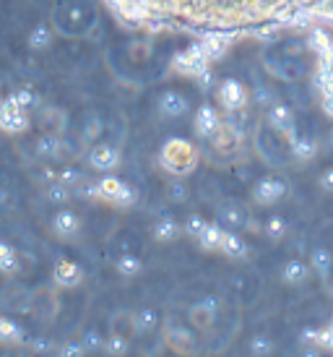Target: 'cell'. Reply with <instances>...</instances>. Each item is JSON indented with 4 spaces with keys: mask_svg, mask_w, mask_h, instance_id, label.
<instances>
[{
    "mask_svg": "<svg viewBox=\"0 0 333 357\" xmlns=\"http://www.w3.org/2000/svg\"><path fill=\"white\" fill-rule=\"evenodd\" d=\"M286 190H289V185H286L281 178H276V175H263V178L255 180L253 201L258 204V206H274V204H279V201L284 199Z\"/></svg>",
    "mask_w": 333,
    "mask_h": 357,
    "instance_id": "10",
    "label": "cell"
},
{
    "mask_svg": "<svg viewBox=\"0 0 333 357\" xmlns=\"http://www.w3.org/2000/svg\"><path fill=\"white\" fill-rule=\"evenodd\" d=\"M58 178H60V183H65V185L73 188L76 183H81V172H76V169H63Z\"/></svg>",
    "mask_w": 333,
    "mask_h": 357,
    "instance_id": "46",
    "label": "cell"
},
{
    "mask_svg": "<svg viewBox=\"0 0 333 357\" xmlns=\"http://www.w3.org/2000/svg\"><path fill=\"white\" fill-rule=\"evenodd\" d=\"M112 331H118V334H136V313L133 310H118L115 316H112Z\"/></svg>",
    "mask_w": 333,
    "mask_h": 357,
    "instance_id": "35",
    "label": "cell"
},
{
    "mask_svg": "<svg viewBox=\"0 0 333 357\" xmlns=\"http://www.w3.org/2000/svg\"><path fill=\"white\" fill-rule=\"evenodd\" d=\"M310 268H313L315 274L320 279H331L333 274V250L328 248H315L313 256H310Z\"/></svg>",
    "mask_w": 333,
    "mask_h": 357,
    "instance_id": "29",
    "label": "cell"
},
{
    "mask_svg": "<svg viewBox=\"0 0 333 357\" xmlns=\"http://www.w3.org/2000/svg\"><path fill=\"white\" fill-rule=\"evenodd\" d=\"M318 183H320V188L325 193H333V167H325L320 175H318Z\"/></svg>",
    "mask_w": 333,
    "mask_h": 357,
    "instance_id": "45",
    "label": "cell"
},
{
    "mask_svg": "<svg viewBox=\"0 0 333 357\" xmlns=\"http://www.w3.org/2000/svg\"><path fill=\"white\" fill-rule=\"evenodd\" d=\"M222 253L226 258H232V261H242L247 258L250 248H247V243L242 235H237L235 229H224V240H222Z\"/></svg>",
    "mask_w": 333,
    "mask_h": 357,
    "instance_id": "22",
    "label": "cell"
},
{
    "mask_svg": "<svg viewBox=\"0 0 333 357\" xmlns=\"http://www.w3.org/2000/svg\"><path fill=\"white\" fill-rule=\"evenodd\" d=\"M37 123H40L42 133H58V136H63L65 128H68L65 112L58 107H45V105L40 107V120Z\"/></svg>",
    "mask_w": 333,
    "mask_h": 357,
    "instance_id": "19",
    "label": "cell"
},
{
    "mask_svg": "<svg viewBox=\"0 0 333 357\" xmlns=\"http://www.w3.org/2000/svg\"><path fill=\"white\" fill-rule=\"evenodd\" d=\"M99 21L97 6L91 0H58L52 6V29L63 37H86Z\"/></svg>",
    "mask_w": 333,
    "mask_h": 357,
    "instance_id": "2",
    "label": "cell"
},
{
    "mask_svg": "<svg viewBox=\"0 0 333 357\" xmlns=\"http://www.w3.org/2000/svg\"><path fill=\"white\" fill-rule=\"evenodd\" d=\"M265 66H268V70H271L274 76H279V79H284V81L302 79V73H304V66H297V63H292L289 58H286L284 63H279V60H265Z\"/></svg>",
    "mask_w": 333,
    "mask_h": 357,
    "instance_id": "30",
    "label": "cell"
},
{
    "mask_svg": "<svg viewBox=\"0 0 333 357\" xmlns=\"http://www.w3.org/2000/svg\"><path fill=\"white\" fill-rule=\"evenodd\" d=\"M180 232H183V227L177 225V219L162 217V219H157V225L151 229V238L164 245V243H175V240L180 238Z\"/></svg>",
    "mask_w": 333,
    "mask_h": 357,
    "instance_id": "25",
    "label": "cell"
},
{
    "mask_svg": "<svg viewBox=\"0 0 333 357\" xmlns=\"http://www.w3.org/2000/svg\"><path fill=\"white\" fill-rule=\"evenodd\" d=\"M55 40V29H52V24H40V26H34L29 31V37H26V45H29V50L34 52H45L52 45Z\"/></svg>",
    "mask_w": 333,
    "mask_h": 357,
    "instance_id": "26",
    "label": "cell"
},
{
    "mask_svg": "<svg viewBox=\"0 0 333 357\" xmlns=\"http://www.w3.org/2000/svg\"><path fill=\"white\" fill-rule=\"evenodd\" d=\"M198 245L203 250H208V253H216V250H222V240H224V227L219 225V222H211L206 227L201 229V235H198Z\"/></svg>",
    "mask_w": 333,
    "mask_h": 357,
    "instance_id": "23",
    "label": "cell"
},
{
    "mask_svg": "<svg viewBox=\"0 0 333 357\" xmlns=\"http://www.w3.org/2000/svg\"><path fill=\"white\" fill-rule=\"evenodd\" d=\"M70 196H73L70 185L60 183V180H52L47 188H45V199H47L49 204H55V206H65L70 201Z\"/></svg>",
    "mask_w": 333,
    "mask_h": 357,
    "instance_id": "33",
    "label": "cell"
},
{
    "mask_svg": "<svg viewBox=\"0 0 333 357\" xmlns=\"http://www.w3.org/2000/svg\"><path fill=\"white\" fill-rule=\"evenodd\" d=\"M127 29L185 34H247L292 24L325 0H104Z\"/></svg>",
    "mask_w": 333,
    "mask_h": 357,
    "instance_id": "1",
    "label": "cell"
},
{
    "mask_svg": "<svg viewBox=\"0 0 333 357\" xmlns=\"http://www.w3.org/2000/svg\"><path fill=\"white\" fill-rule=\"evenodd\" d=\"M60 355H86V349H84L81 342H76V344H68V347L60 349Z\"/></svg>",
    "mask_w": 333,
    "mask_h": 357,
    "instance_id": "48",
    "label": "cell"
},
{
    "mask_svg": "<svg viewBox=\"0 0 333 357\" xmlns=\"http://www.w3.org/2000/svg\"><path fill=\"white\" fill-rule=\"evenodd\" d=\"M310 274H313L310 264H304L300 258H292V261H286L284 268H281V282L289 284V287H302L304 282L310 279Z\"/></svg>",
    "mask_w": 333,
    "mask_h": 357,
    "instance_id": "20",
    "label": "cell"
},
{
    "mask_svg": "<svg viewBox=\"0 0 333 357\" xmlns=\"http://www.w3.org/2000/svg\"><path fill=\"white\" fill-rule=\"evenodd\" d=\"M211 146H214L216 154H235L240 146H242V130L237 128L235 123H229V120H222V126L214 130V136H211Z\"/></svg>",
    "mask_w": 333,
    "mask_h": 357,
    "instance_id": "13",
    "label": "cell"
},
{
    "mask_svg": "<svg viewBox=\"0 0 333 357\" xmlns=\"http://www.w3.org/2000/svg\"><path fill=\"white\" fill-rule=\"evenodd\" d=\"M157 109L159 115L164 120H180L187 115V109H190V102H187V97L183 94V91L177 89H166L159 94L157 100Z\"/></svg>",
    "mask_w": 333,
    "mask_h": 357,
    "instance_id": "14",
    "label": "cell"
},
{
    "mask_svg": "<svg viewBox=\"0 0 333 357\" xmlns=\"http://www.w3.org/2000/svg\"><path fill=\"white\" fill-rule=\"evenodd\" d=\"M0 342L3 344H21L24 342V328L16 321L0 316Z\"/></svg>",
    "mask_w": 333,
    "mask_h": 357,
    "instance_id": "32",
    "label": "cell"
},
{
    "mask_svg": "<svg viewBox=\"0 0 333 357\" xmlns=\"http://www.w3.org/2000/svg\"><path fill=\"white\" fill-rule=\"evenodd\" d=\"M216 100L224 112H242L247 107V86L240 79H222L216 84Z\"/></svg>",
    "mask_w": 333,
    "mask_h": 357,
    "instance_id": "8",
    "label": "cell"
},
{
    "mask_svg": "<svg viewBox=\"0 0 333 357\" xmlns=\"http://www.w3.org/2000/svg\"><path fill=\"white\" fill-rule=\"evenodd\" d=\"M255 141H258V151H261L265 162H268V165H274V167H284L286 162H289V157H292L286 139L284 136H279L274 128H271V133L261 128Z\"/></svg>",
    "mask_w": 333,
    "mask_h": 357,
    "instance_id": "6",
    "label": "cell"
},
{
    "mask_svg": "<svg viewBox=\"0 0 333 357\" xmlns=\"http://www.w3.org/2000/svg\"><path fill=\"white\" fill-rule=\"evenodd\" d=\"M328 144H331V146H333V130H331V133H328Z\"/></svg>",
    "mask_w": 333,
    "mask_h": 357,
    "instance_id": "50",
    "label": "cell"
},
{
    "mask_svg": "<svg viewBox=\"0 0 333 357\" xmlns=\"http://www.w3.org/2000/svg\"><path fill=\"white\" fill-rule=\"evenodd\" d=\"M102 120H99V115H88L86 123H84V128H81V136H84V141H97L99 136H102Z\"/></svg>",
    "mask_w": 333,
    "mask_h": 357,
    "instance_id": "40",
    "label": "cell"
},
{
    "mask_svg": "<svg viewBox=\"0 0 333 357\" xmlns=\"http://www.w3.org/2000/svg\"><path fill=\"white\" fill-rule=\"evenodd\" d=\"M331 298H333V284H331Z\"/></svg>",
    "mask_w": 333,
    "mask_h": 357,
    "instance_id": "51",
    "label": "cell"
},
{
    "mask_svg": "<svg viewBox=\"0 0 333 357\" xmlns=\"http://www.w3.org/2000/svg\"><path fill=\"white\" fill-rule=\"evenodd\" d=\"M65 141L58 133H42L40 139L34 141V157L42 159V162H55V159H63L65 154Z\"/></svg>",
    "mask_w": 333,
    "mask_h": 357,
    "instance_id": "17",
    "label": "cell"
},
{
    "mask_svg": "<svg viewBox=\"0 0 333 357\" xmlns=\"http://www.w3.org/2000/svg\"><path fill=\"white\" fill-rule=\"evenodd\" d=\"M159 324V316L151 310V307H144V310H138L136 313V334H151Z\"/></svg>",
    "mask_w": 333,
    "mask_h": 357,
    "instance_id": "37",
    "label": "cell"
},
{
    "mask_svg": "<svg viewBox=\"0 0 333 357\" xmlns=\"http://www.w3.org/2000/svg\"><path fill=\"white\" fill-rule=\"evenodd\" d=\"M286 229H289V225H286V219L284 217H279V214H274V217H268L263 222V235L268 240H284L286 235Z\"/></svg>",
    "mask_w": 333,
    "mask_h": 357,
    "instance_id": "36",
    "label": "cell"
},
{
    "mask_svg": "<svg viewBox=\"0 0 333 357\" xmlns=\"http://www.w3.org/2000/svg\"><path fill=\"white\" fill-rule=\"evenodd\" d=\"M81 344L86 352H104V337L97 334V331H86L84 339H81Z\"/></svg>",
    "mask_w": 333,
    "mask_h": 357,
    "instance_id": "42",
    "label": "cell"
},
{
    "mask_svg": "<svg viewBox=\"0 0 333 357\" xmlns=\"http://www.w3.org/2000/svg\"><path fill=\"white\" fill-rule=\"evenodd\" d=\"M31 128L29 109H24L19 102L13 100V94L0 100V130L8 136H21Z\"/></svg>",
    "mask_w": 333,
    "mask_h": 357,
    "instance_id": "5",
    "label": "cell"
},
{
    "mask_svg": "<svg viewBox=\"0 0 333 357\" xmlns=\"http://www.w3.org/2000/svg\"><path fill=\"white\" fill-rule=\"evenodd\" d=\"M247 352L255 357H268L276 352V344L271 337H253L250 339V344H247Z\"/></svg>",
    "mask_w": 333,
    "mask_h": 357,
    "instance_id": "39",
    "label": "cell"
},
{
    "mask_svg": "<svg viewBox=\"0 0 333 357\" xmlns=\"http://www.w3.org/2000/svg\"><path fill=\"white\" fill-rule=\"evenodd\" d=\"M166 344H172L177 352H187V349H193V344H196V337L185 326L172 324V326H166Z\"/></svg>",
    "mask_w": 333,
    "mask_h": 357,
    "instance_id": "28",
    "label": "cell"
},
{
    "mask_svg": "<svg viewBox=\"0 0 333 357\" xmlns=\"http://www.w3.org/2000/svg\"><path fill=\"white\" fill-rule=\"evenodd\" d=\"M229 42H232V37H226V34H203V37H198V45H201L208 63L224 58Z\"/></svg>",
    "mask_w": 333,
    "mask_h": 357,
    "instance_id": "21",
    "label": "cell"
},
{
    "mask_svg": "<svg viewBox=\"0 0 333 357\" xmlns=\"http://www.w3.org/2000/svg\"><path fill=\"white\" fill-rule=\"evenodd\" d=\"M52 282L58 287H79L84 282V268L76 261H70V258H60L55 268H52Z\"/></svg>",
    "mask_w": 333,
    "mask_h": 357,
    "instance_id": "18",
    "label": "cell"
},
{
    "mask_svg": "<svg viewBox=\"0 0 333 357\" xmlns=\"http://www.w3.org/2000/svg\"><path fill=\"white\" fill-rule=\"evenodd\" d=\"M127 349H130V337H125V334L112 331V334L104 339V352H107V355H125Z\"/></svg>",
    "mask_w": 333,
    "mask_h": 357,
    "instance_id": "38",
    "label": "cell"
},
{
    "mask_svg": "<svg viewBox=\"0 0 333 357\" xmlns=\"http://www.w3.org/2000/svg\"><path fill=\"white\" fill-rule=\"evenodd\" d=\"M289 151H292L294 159L307 162V159H313L315 154H318V144H315L310 136H297V139L289 144Z\"/></svg>",
    "mask_w": 333,
    "mask_h": 357,
    "instance_id": "31",
    "label": "cell"
},
{
    "mask_svg": "<svg viewBox=\"0 0 333 357\" xmlns=\"http://www.w3.org/2000/svg\"><path fill=\"white\" fill-rule=\"evenodd\" d=\"M115 268H118L120 277L133 279V277H138V274L144 271V264H141V258H138V256H130V253H125V256L115 258Z\"/></svg>",
    "mask_w": 333,
    "mask_h": 357,
    "instance_id": "34",
    "label": "cell"
},
{
    "mask_svg": "<svg viewBox=\"0 0 333 357\" xmlns=\"http://www.w3.org/2000/svg\"><path fill=\"white\" fill-rule=\"evenodd\" d=\"M198 149L193 141L187 139H169L164 141V146L159 151V165L166 175L172 178H185L198 167Z\"/></svg>",
    "mask_w": 333,
    "mask_h": 357,
    "instance_id": "3",
    "label": "cell"
},
{
    "mask_svg": "<svg viewBox=\"0 0 333 357\" xmlns=\"http://www.w3.org/2000/svg\"><path fill=\"white\" fill-rule=\"evenodd\" d=\"M265 126L274 128L279 136H284L286 144H292L300 133H297V118H294V109L284 102H274L271 107L265 109Z\"/></svg>",
    "mask_w": 333,
    "mask_h": 357,
    "instance_id": "9",
    "label": "cell"
},
{
    "mask_svg": "<svg viewBox=\"0 0 333 357\" xmlns=\"http://www.w3.org/2000/svg\"><path fill=\"white\" fill-rule=\"evenodd\" d=\"M211 63L206 60L203 50H201V45H190V47H183V50H177L169 60V68L180 73V76H187V79H196L201 70H206Z\"/></svg>",
    "mask_w": 333,
    "mask_h": 357,
    "instance_id": "7",
    "label": "cell"
},
{
    "mask_svg": "<svg viewBox=\"0 0 333 357\" xmlns=\"http://www.w3.org/2000/svg\"><path fill=\"white\" fill-rule=\"evenodd\" d=\"M13 100L19 102L21 107L24 109H40L42 105H40V97H37V94H34V91H29V89H21V91H16V94H13Z\"/></svg>",
    "mask_w": 333,
    "mask_h": 357,
    "instance_id": "41",
    "label": "cell"
},
{
    "mask_svg": "<svg viewBox=\"0 0 333 357\" xmlns=\"http://www.w3.org/2000/svg\"><path fill=\"white\" fill-rule=\"evenodd\" d=\"M49 229L58 240H76L81 235V217L73 211V208H58L52 219H49Z\"/></svg>",
    "mask_w": 333,
    "mask_h": 357,
    "instance_id": "12",
    "label": "cell"
},
{
    "mask_svg": "<svg viewBox=\"0 0 333 357\" xmlns=\"http://www.w3.org/2000/svg\"><path fill=\"white\" fill-rule=\"evenodd\" d=\"M21 271V258L16 253V248L6 243V240H0V274H6V277H16Z\"/></svg>",
    "mask_w": 333,
    "mask_h": 357,
    "instance_id": "27",
    "label": "cell"
},
{
    "mask_svg": "<svg viewBox=\"0 0 333 357\" xmlns=\"http://www.w3.org/2000/svg\"><path fill=\"white\" fill-rule=\"evenodd\" d=\"M216 219H219L222 227H229V229H240L247 225L245 208H240L237 204H224V206L216 211Z\"/></svg>",
    "mask_w": 333,
    "mask_h": 357,
    "instance_id": "24",
    "label": "cell"
},
{
    "mask_svg": "<svg viewBox=\"0 0 333 357\" xmlns=\"http://www.w3.org/2000/svg\"><path fill=\"white\" fill-rule=\"evenodd\" d=\"M203 227H206V219L201 217V214H190V217H187V222H185V227H183V229H185L190 238H198Z\"/></svg>",
    "mask_w": 333,
    "mask_h": 357,
    "instance_id": "44",
    "label": "cell"
},
{
    "mask_svg": "<svg viewBox=\"0 0 333 357\" xmlns=\"http://www.w3.org/2000/svg\"><path fill=\"white\" fill-rule=\"evenodd\" d=\"M169 196H172V201H185L187 190L183 188V185H172V188H169Z\"/></svg>",
    "mask_w": 333,
    "mask_h": 357,
    "instance_id": "49",
    "label": "cell"
},
{
    "mask_svg": "<svg viewBox=\"0 0 333 357\" xmlns=\"http://www.w3.org/2000/svg\"><path fill=\"white\" fill-rule=\"evenodd\" d=\"M219 126H222V115H219V109L214 105H201L196 109V115H193V130H196L198 139L208 141Z\"/></svg>",
    "mask_w": 333,
    "mask_h": 357,
    "instance_id": "16",
    "label": "cell"
},
{
    "mask_svg": "<svg viewBox=\"0 0 333 357\" xmlns=\"http://www.w3.org/2000/svg\"><path fill=\"white\" fill-rule=\"evenodd\" d=\"M86 193L99 201L115 204V206H130V204L136 201V190L130 188L125 180L115 178V175H109V172H107V178H99L94 185H88Z\"/></svg>",
    "mask_w": 333,
    "mask_h": 357,
    "instance_id": "4",
    "label": "cell"
},
{
    "mask_svg": "<svg viewBox=\"0 0 333 357\" xmlns=\"http://www.w3.org/2000/svg\"><path fill=\"white\" fill-rule=\"evenodd\" d=\"M196 81L201 84V86H203V89H206V86H211V84H214V73H211V68L201 70V73L196 76Z\"/></svg>",
    "mask_w": 333,
    "mask_h": 357,
    "instance_id": "47",
    "label": "cell"
},
{
    "mask_svg": "<svg viewBox=\"0 0 333 357\" xmlns=\"http://www.w3.org/2000/svg\"><path fill=\"white\" fill-rule=\"evenodd\" d=\"M130 58L136 60V63H144V60H148V58H151V45H148L146 40L133 42V45H130Z\"/></svg>",
    "mask_w": 333,
    "mask_h": 357,
    "instance_id": "43",
    "label": "cell"
},
{
    "mask_svg": "<svg viewBox=\"0 0 333 357\" xmlns=\"http://www.w3.org/2000/svg\"><path fill=\"white\" fill-rule=\"evenodd\" d=\"M216 313H219V300L206 298L187 307V324L198 331H208L216 324Z\"/></svg>",
    "mask_w": 333,
    "mask_h": 357,
    "instance_id": "15",
    "label": "cell"
},
{
    "mask_svg": "<svg viewBox=\"0 0 333 357\" xmlns=\"http://www.w3.org/2000/svg\"><path fill=\"white\" fill-rule=\"evenodd\" d=\"M331 326H333V316H331Z\"/></svg>",
    "mask_w": 333,
    "mask_h": 357,
    "instance_id": "52",
    "label": "cell"
},
{
    "mask_svg": "<svg viewBox=\"0 0 333 357\" xmlns=\"http://www.w3.org/2000/svg\"><path fill=\"white\" fill-rule=\"evenodd\" d=\"M86 162L91 169H97V172H115V169L123 165V157H120V151L112 146V144H104V141H99L94 144L86 154Z\"/></svg>",
    "mask_w": 333,
    "mask_h": 357,
    "instance_id": "11",
    "label": "cell"
}]
</instances>
